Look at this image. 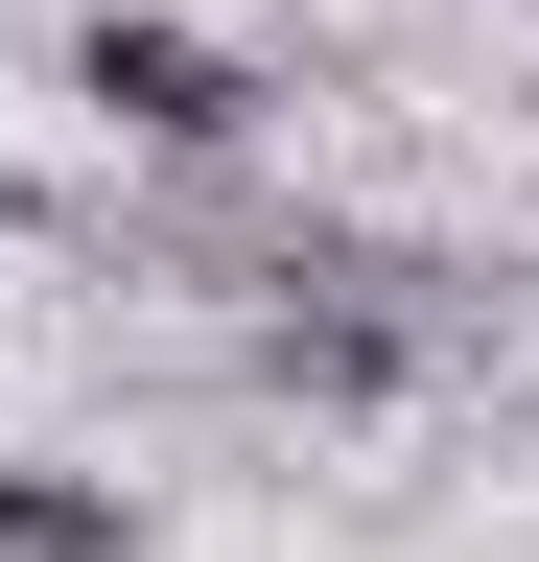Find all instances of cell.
Segmentation results:
<instances>
[{"label":"cell","instance_id":"1","mask_svg":"<svg viewBox=\"0 0 539 562\" xmlns=\"http://www.w3.org/2000/svg\"><path fill=\"white\" fill-rule=\"evenodd\" d=\"M71 94H94L117 140H165V165H235V140H258V70H235L212 24H142V0L71 24Z\"/></svg>","mask_w":539,"mask_h":562},{"label":"cell","instance_id":"2","mask_svg":"<svg viewBox=\"0 0 539 562\" xmlns=\"http://www.w3.org/2000/svg\"><path fill=\"white\" fill-rule=\"evenodd\" d=\"M0 562H142V516L94 469H0Z\"/></svg>","mask_w":539,"mask_h":562}]
</instances>
